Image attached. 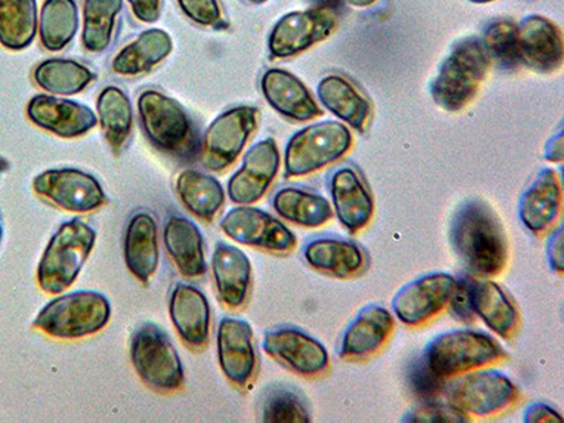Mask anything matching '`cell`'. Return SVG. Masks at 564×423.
Returning <instances> with one entry per match:
<instances>
[{
  "instance_id": "d590c367",
  "label": "cell",
  "mask_w": 564,
  "mask_h": 423,
  "mask_svg": "<svg viewBox=\"0 0 564 423\" xmlns=\"http://www.w3.org/2000/svg\"><path fill=\"white\" fill-rule=\"evenodd\" d=\"M34 83L39 88L59 97H73L83 93L95 79L87 65L67 58H50L35 67Z\"/></svg>"
},
{
  "instance_id": "3957f363",
  "label": "cell",
  "mask_w": 564,
  "mask_h": 423,
  "mask_svg": "<svg viewBox=\"0 0 564 423\" xmlns=\"http://www.w3.org/2000/svg\"><path fill=\"white\" fill-rule=\"evenodd\" d=\"M138 108L141 128L155 149L181 161L198 158V130L183 105L160 90L148 89L140 95Z\"/></svg>"
},
{
  "instance_id": "f6af8a7d",
  "label": "cell",
  "mask_w": 564,
  "mask_h": 423,
  "mask_svg": "<svg viewBox=\"0 0 564 423\" xmlns=\"http://www.w3.org/2000/svg\"><path fill=\"white\" fill-rule=\"evenodd\" d=\"M546 257L549 267L557 274H563L564 259H563V226L558 225L556 229L552 230L546 243Z\"/></svg>"
},
{
  "instance_id": "d4e9b609",
  "label": "cell",
  "mask_w": 564,
  "mask_h": 423,
  "mask_svg": "<svg viewBox=\"0 0 564 423\" xmlns=\"http://www.w3.org/2000/svg\"><path fill=\"white\" fill-rule=\"evenodd\" d=\"M212 275L219 299L229 310H240L249 299L251 261L239 247L218 241L212 254Z\"/></svg>"
},
{
  "instance_id": "bcb514c9",
  "label": "cell",
  "mask_w": 564,
  "mask_h": 423,
  "mask_svg": "<svg viewBox=\"0 0 564 423\" xmlns=\"http://www.w3.org/2000/svg\"><path fill=\"white\" fill-rule=\"evenodd\" d=\"M525 423H562L563 417L552 405L545 402H532L523 411Z\"/></svg>"
},
{
  "instance_id": "7dc6e473",
  "label": "cell",
  "mask_w": 564,
  "mask_h": 423,
  "mask_svg": "<svg viewBox=\"0 0 564 423\" xmlns=\"http://www.w3.org/2000/svg\"><path fill=\"white\" fill-rule=\"evenodd\" d=\"M163 0H129L135 19L143 23H154L160 18Z\"/></svg>"
},
{
  "instance_id": "d6986e66",
  "label": "cell",
  "mask_w": 564,
  "mask_h": 423,
  "mask_svg": "<svg viewBox=\"0 0 564 423\" xmlns=\"http://www.w3.org/2000/svg\"><path fill=\"white\" fill-rule=\"evenodd\" d=\"M327 189L337 219L350 234H357L370 224L375 215V199L359 171L341 165L329 175Z\"/></svg>"
},
{
  "instance_id": "30bf717a",
  "label": "cell",
  "mask_w": 564,
  "mask_h": 423,
  "mask_svg": "<svg viewBox=\"0 0 564 423\" xmlns=\"http://www.w3.org/2000/svg\"><path fill=\"white\" fill-rule=\"evenodd\" d=\"M257 123L259 109L254 106H236L220 113L206 129L200 143L199 153L204 167L214 173L228 170L239 159L247 141L256 132Z\"/></svg>"
},
{
  "instance_id": "484cf974",
  "label": "cell",
  "mask_w": 564,
  "mask_h": 423,
  "mask_svg": "<svg viewBox=\"0 0 564 423\" xmlns=\"http://www.w3.org/2000/svg\"><path fill=\"white\" fill-rule=\"evenodd\" d=\"M123 251L130 273L141 284H149L160 263L159 226L150 212L139 210L130 218Z\"/></svg>"
},
{
  "instance_id": "7bdbcfd3",
  "label": "cell",
  "mask_w": 564,
  "mask_h": 423,
  "mask_svg": "<svg viewBox=\"0 0 564 423\" xmlns=\"http://www.w3.org/2000/svg\"><path fill=\"white\" fill-rule=\"evenodd\" d=\"M181 10L194 23L205 28L220 29L224 26V17L218 0H176Z\"/></svg>"
},
{
  "instance_id": "ee69618b",
  "label": "cell",
  "mask_w": 564,
  "mask_h": 423,
  "mask_svg": "<svg viewBox=\"0 0 564 423\" xmlns=\"http://www.w3.org/2000/svg\"><path fill=\"white\" fill-rule=\"evenodd\" d=\"M473 282H475V279H471L470 275L457 276L455 289H453L449 302H447L451 315L462 324H471L476 319L471 305Z\"/></svg>"
},
{
  "instance_id": "d6a6232c",
  "label": "cell",
  "mask_w": 564,
  "mask_h": 423,
  "mask_svg": "<svg viewBox=\"0 0 564 423\" xmlns=\"http://www.w3.org/2000/svg\"><path fill=\"white\" fill-rule=\"evenodd\" d=\"M273 208L282 219L310 229L321 228L334 216V208L324 195L299 186L276 191Z\"/></svg>"
},
{
  "instance_id": "f1b7e54d",
  "label": "cell",
  "mask_w": 564,
  "mask_h": 423,
  "mask_svg": "<svg viewBox=\"0 0 564 423\" xmlns=\"http://www.w3.org/2000/svg\"><path fill=\"white\" fill-rule=\"evenodd\" d=\"M317 98L329 112L349 124L357 133H365L371 118L370 100L356 85L340 75H327L317 84Z\"/></svg>"
},
{
  "instance_id": "83f0119b",
  "label": "cell",
  "mask_w": 564,
  "mask_h": 423,
  "mask_svg": "<svg viewBox=\"0 0 564 423\" xmlns=\"http://www.w3.org/2000/svg\"><path fill=\"white\" fill-rule=\"evenodd\" d=\"M164 245L176 270L186 279H199L208 271L204 236L193 220L171 215L164 226Z\"/></svg>"
},
{
  "instance_id": "4fadbf2b",
  "label": "cell",
  "mask_w": 564,
  "mask_h": 423,
  "mask_svg": "<svg viewBox=\"0 0 564 423\" xmlns=\"http://www.w3.org/2000/svg\"><path fill=\"white\" fill-rule=\"evenodd\" d=\"M33 189L50 204L70 214H90L108 200L99 181L78 169L44 171L33 180Z\"/></svg>"
},
{
  "instance_id": "1f68e13d",
  "label": "cell",
  "mask_w": 564,
  "mask_h": 423,
  "mask_svg": "<svg viewBox=\"0 0 564 423\" xmlns=\"http://www.w3.org/2000/svg\"><path fill=\"white\" fill-rule=\"evenodd\" d=\"M175 189L185 208L206 224H212L224 208V186L204 171H183L175 181Z\"/></svg>"
},
{
  "instance_id": "4316f807",
  "label": "cell",
  "mask_w": 564,
  "mask_h": 423,
  "mask_svg": "<svg viewBox=\"0 0 564 423\" xmlns=\"http://www.w3.org/2000/svg\"><path fill=\"white\" fill-rule=\"evenodd\" d=\"M302 256L311 269L336 279L359 275L367 264L365 250L355 241L340 238L312 239Z\"/></svg>"
},
{
  "instance_id": "9a60e30c",
  "label": "cell",
  "mask_w": 564,
  "mask_h": 423,
  "mask_svg": "<svg viewBox=\"0 0 564 423\" xmlns=\"http://www.w3.org/2000/svg\"><path fill=\"white\" fill-rule=\"evenodd\" d=\"M455 284L456 276L447 273L417 276L397 291L392 299V311L398 321L406 326L426 324L446 308Z\"/></svg>"
},
{
  "instance_id": "52a82bcc",
  "label": "cell",
  "mask_w": 564,
  "mask_h": 423,
  "mask_svg": "<svg viewBox=\"0 0 564 423\" xmlns=\"http://www.w3.org/2000/svg\"><path fill=\"white\" fill-rule=\"evenodd\" d=\"M352 144L350 129L336 120L306 126L286 143L285 178L317 173L349 153Z\"/></svg>"
},
{
  "instance_id": "2e32d148",
  "label": "cell",
  "mask_w": 564,
  "mask_h": 423,
  "mask_svg": "<svg viewBox=\"0 0 564 423\" xmlns=\"http://www.w3.org/2000/svg\"><path fill=\"white\" fill-rule=\"evenodd\" d=\"M281 165L279 144L273 138L260 140L245 154L243 164L230 176L228 194L231 203H259L274 183Z\"/></svg>"
},
{
  "instance_id": "5b68a950",
  "label": "cell",
  "mask_w": 564,
  "mask_h": 423,
  "mask_svg": "<svg viewBox=\"0 0 564 423\" xmlns=\"http://www.w3.org/2000/svg\"><path fill=\"white\" fill-rule=\"evenodd\" d=\"M112 306L98 291H74L44 306L33 322L34 329L55 339H83L109 324Z\"/></svg>"
},
{
  "instance_id": "e0dca14e",
  "label": "cell",
  "mask_w": 564,
  "mask_h": 423,
  "mask_svg": "<svg viewBox=\"0 0 564 423\" xmlns=\"http://www.w3.org/2000/svg\"><path fill=\"white\" fill-rule=\"evenodd\" d=\"M216 344L226 379L236 387H249L257 372L253 327L240 317L226 316L219 322Z\"/></svg>"
},
{
  "instance_id": "f907efd6",
  "label": "cell",
  "mask_w": 564,
  "mask_h": 423,
  "mask_svg": "<svg viewBox=\"0 0 564 423\" xmlns=\"http://www.w3.org/2000/svg\"><path fill=\"white\" fill-rule=\"evenodd\" d=\"M315 8L336 9L340 4V0H310Z\"/></svg>"
},
{
  "instance_id": "ab89813d",
  "label": "cell",
  "mask_w": 564,
  "mask_h": 423,
  "mask_svg": "<svg viewBox=\"0 0 564 423\" xmlns=\"http://www.w3.org/2000/svg\"><path fill=\"white\" fill-rule=\"evenodd\" d=\"M491 64L503 70L522 67L518 55L517 24L511 20H497L486 29L481 39Z\"/></svg>"
},
{
  "instance_id": "44dd1931",
  "label": "cell",
  "mask_w": 564,
  "mask_h": 423,
  "mask_svg": "<svg viewBox=\"0 0 564 423\" xmlns=\"http://www.w3.org/2000/svg\"><path fill=\"white\" fill-rule=\"evenodd\" d=\"M394 316L384 306L370 304L355 316L341 335L339 357L366 360L379 352L394 332Z\"/></svg>"
},
{
  "instance_id": "e575fe53",
  "label": "cell",
  "mask_w": 564,
  "mask_h": 423,
  "mask_svg": "<svg viewBox=\"0 0 564 423\" xmlns=\"http://www.w3.org/2000/svg\"><path fill=\"white\" fill-rule=\"evenodd\" d=\"M39 29L37 0H0V44L12 52L28 48Z\"/></svg>"
},
{
  "instance_id": "816d5d0a",
  "label": "cell",
  "mask_w": 564,
  "mask_h": 423,
  "mask_svg": "<svg viewBox=\"0 0 564 423\" xmlns=\"http://www.w3.org/2000/svg\"><path fill=\"white\" fill-rule=\"evenodd\" d=\"M470 2L478 3V4H487V3L496 2V0H470Z\"/></svg>"
},
{
  "instance_id": "8d00e7d4",
  "label": "cell",
  "mask_w": 564,
  "mask_h": 423,
  "mask_svg": "<svg viewBox=\"0 0 564 423\" xmlns=\"http://www.w3.org/2000/svg\"><path fill=\"white\" fill-rule=\"evenodd\" d=\"M79 28L75 0H45L39 20L40 40L48 52H62L73 42Z\"/></svg>"
},
{
  "instance_id": "c3c4849f",
  "label": "cell",
  "mask_w": 564,
  "mask_h": 423,
  "mask_svg": "<svg viewBox=\"0 0 564 423\" xmlns=\"http://www.w3.org/2000/svg\"><path fill=\"white\" fill-rule=\"evenodd\" d=\"M564 135L562 126H558L557 133L553 134L551 139L546 141L545 149H543V158L551 163H562L563 161V145Z\"/></svg>"
},
{
  "instance_id": "8992f818",
  "label": "cell",
  "mask_w": 564,
  "mask_h": 423,
  "mask_svg": "<svg viewBox=\"0 0 564 423\" xmlns=\"http://www.w3.org/2000/svg\"><path fill=\"white\" fill-rule=\"evenodd\" d=\"M130 359L139 379L159 394H174L185 386V371L170 336L159 325L143 324L130 339Z\"/></svg>"
},
{
  "instance_id": "277c9868",
  "label": "cell",
  "mask_w": 564,
  "mask_h": 423,
  "mask_svg": "<svg viewBox=\"0 0 564 423\" xmlns=\"http://www.w3.org/2000/svg\"><path fill=\"white\" fill-rule=\"evenodd\" d=\"M97 243V231L87 221H64L45 247L37 269V282L45 294L57 295L77 281Z\"/></svg>"
},
{
  "instance_id": "9c48e42d",
  "label": "cell",
  "mask_w": 564,
  "mask_h": 423,
  "mask_svg": "<svg viewBox=\"0 0 564 423\" xmlns=\"http://www.w3.org/2000/svg\"><path fill=\"white\" fill-rule=\"evenodd\" d=\"M443 397L467 416H494L516 404L520 391L510 377L497 370H473L452 377Z\"/></svg>"
},
{
  "instance_id": "4dcf8cb0",
  "label": "cell",
  "mask_w": 564,
  "mask_h": 423,
  "mask_svg": "<svg viewBox=\"0 0 564 423\" xmlns=\"http://www.w3.org/2000/svg\"><path fill=\"white\" fill-rule=\"evenodd\" d=\"M171 52H173V39L165 30H145L115 55L112 70L120 77H139L158 67Z\"/></svg>"
},
{
  "instance_id": "f5cc1de1",
  "label": "cell",
  "mask_w": 564,
  "mask_h": 423,
  "mask_svg": "<svg viewBox=\"0 0 564 423\" xmlns=\"http://www.w3.org/2000/svg\"><path fill=\"white\" fill-rule=\"evenodd\" d=\"M249 2L253 4H263L267 2V0H249Z\"/></svg>"
},
{
  "instance_id": "f546056e",
  "label": "cell",
  "mask_w": 564,
  "mask_h": 423,
  "mask_svg": "<svg viewBox=\"0 0 564 423\" xmlns=\"http://www.w3.org/2000/svg\"><path fill=\"white\" fill-rule=\"evenodd\" d=\"M475 315L490 327L494 334L510 340L520 327V312L510 295L492 280H475L471 290Z\"/></svg>"
},
{
  "instance_id": "603a6c76",
  "label": "cell",
  "mask_w": 564,
  "mask_h": 423,
  "mask_svg": "<svg viewBox=\"0 0 564 423\" xmlns=\"http://www.w3.org/2000/svg\"><path fill=\"white\" fill-rule=\"evenodd\" d=\"M561 208L562 186L556 171L539 170L518 200V218L531 234L542 235L556 224Z\"/></svg>"
},
{
  "instance_id": "ffe728a7",
  "label": "cell",
  "mask_w": 564,
  "mask_h": 423,
  "mask_svg": "<svg viewBox=\"0 0 564 423\" xmlns=\"http://www.w3.org/2000/svg\"><path fill=\"white\" fill-rule=\"evenodd\" d=\"M30 122L63 139L87 134L98 124L97 115L87 105L75 100L37 95L28 105Z\"/></svg>"
},
{
  "instance_id": "5bb4252c",
  "label": "cell",
  "mask_w": 564,
  "mask_h": 423,
  "mask_svg": "<svg viewBox=\"0 0 564 423\" xmlns=\"http://www.w3.org/2000/svg\"><path fill=\"white\" fill-rule=\"evenodd\" d=\"M263 350L285 369L302 377L322 376L330 366L326 347L295 326H276L267 330Z\"/></svg>"
},
{
  "instance_id": "60d3db41",
  "label": "cell",
  "mask_w": 564,
  "mask_h": 423,
  "mask_svg": "<svg viewBox=\"0 0 564 423\" xmlns=\"http://www.w3.org/2000/svg\"><path fill=\"white\" fill-rule=\"evenodd\" d=\"M406 380L411 391L422 402L437 401V398L443 395L447 382L446 377L433 369L423 355L411 361Z\"/></svg>"
},
{
  "instance_id": "ac0fdd59",
  "label": "cell",
  "mask_w": 564,
  "mask_h": 423,
  "mask_svg": "<svg viewBox=\"0 0 564 423\" xmlns=\"http://www.w3.org/2000/svg\"><path fill=\"white\" fill-rule=\"evenodd\" d=\"M518 55L522 67L551 75L562 68L563 35L556 23L532 14L517 24Z\"/></svg>"
},
{
  "instance_id": "681fc988",
  "label": "cell",
  "mask_w": 564,
  "mask_h": 423,
  "mask_svg": "<svg viewBox=\"0 0 564 423\" xmlns=\"http://www.w3.org/2000/svg\"><path fill=\"white\" fill-rule=\"evenodd\" d=\"M340 2L349 4L351 8L367 9L379 2V0H340Z\"/></svg>"
},
{
  "instance_id": "7a4b0ae2",
  "label": "cell",
  "mask_w": 564,
  "mask_h": 423,
  "mask_svg": "<svg viewBox=\"0 0 564 423\" xmlns=\"http://www.w3.org/2000/svg\"><path fill=\"white\" fill-rule=\"evenodd\" d=\"M491 65L481 39L462 40L443 59L432 80L430 90L433 102L445 112H462L480 93Z\"/></svg>"
},
{
  "instance_id": "74e56055",
  "label": "cell",
  "mask_w": 564,
  "mask_h": 423,
  "mask_svg": "<svg viewBox=\"0 0 564 423\" xmlns=\"http://www.w3.org/2000/svg\"><path fill=\"white\" fill-rule=\"evenodd\" d=\"M123 0H84L83 44L89 53H104L112 42L116 18Z\"/></svg>"
},
{
  "instance_id": "11a10c76",
  "label": "cell",
  "mask_w": 564,
  "mask_h": 423,
  "mask_svg": "<svg viewBox=\"0 0 564 423\" xmlns=\"http://www.w3.org/2000/svg\"><path fill=\"white\" fill-rule=\"evenodd\" d=\"M2 170H3V169H2V164H0V173H2Z\"/></svg>"
},
{
  "instance_id": "f35d334b",
  "label": "cell",
  "mask_w": 564,
  "mask_h": 423,
  "mask_svg": "<svg viewBox=\"0 0 564 423\" xmlns=\"http://www.w3.org/2000/svg\"><path fill=\"white\" fill-rule=\"evenodd\" d=\"M260 421L267 423H308V402L295 388L276 384L267 388L260 402Z\"/></svg>"
},
{
  "instance_id": "6da1fadb",
  "label": "cell",
  "mask_w": 564,
  "mask_h": 423,
  "mask_svg": "<svg viewBox=\"0 0 564 423\" xmlns=\"http://www.w3.org/2000/svg\"><path fill=\"white\" fill-rule=\"evenodd\" d=\"M451 243L466 269L477 276L506 270L510 246L506 230L490 205L480 199L463 203L453 214Z\"/></svg>"
},
{
  "instance_id": "8fae6325",
  "label": "cell",
  "mask_w": 564,
  "mask_h": 423,
  "mask_svg": "<svg viewBox=\"0 0 564 423\" xmlns=\"http://www.w3.org/2000/svg\"><path fill=\"white\" fill-rule=\"evenodd\" d=\"M336 26L337 14L334 9L314 8L285 14L275 23L270 33L271 58L296 57L329 39Z\"/></svg>"
},
{
  "instance_id": "7402d4cb",
  "label": "cell",
  "mask_w": 564,
  "mask_h": 423,
  "mask_svg": "<svg viewBox=\"0 0 564 423\" xmlns=\"http://www.w3.org/2000/svg\"><path fill=\"white\" fill-rule=\"evenodd\" d=\"M170 317L185 346L203 351L209 344L210 306L203 291L178 282L170 295Z\"/></svg>"
},
{
  "instance_id": "b9f144b4",
  "label": "cell",
  "mask_w": 564,
  "mask_h": 423,
  "mask_svg": "<svg viewBox=\"0 0 564 423\" xmlns=\"http://www.w3.org/2000/svg\"><path fill=\"white\" fill-rule=\"evenodd\" d=\"M466 414L451 404H441L437 401L422 402L421 405L406 411L401 422L410 423H462L468 422Z\"/></svg>"
},
{
  "instance_id": "cb8c5ba5",
  "label": "cell",
  "mask_w": 564,
  "mask_h": 423,
  "mask_svg": "<svg viewBox=\"0 0 564 423\" xmlns=\"http://www.w3.org/2000/svg\"><path fill=\"white\" fill-rule=\"evenodd\" d=\"M261 93L275 112L295 122H310L324 115L310 89L289 70L267 69L261 78Z\"/></svg>"
},
{
  "instance_id": "db71d44e",
  "label": "cell",
  "mask_w": 564,
  "mask_h": 423,
  "mask_svg": "<svg viewBox=\"0 0 564 423\" xmlns=\"http://www.w3.org/2000/svg\"><path fill=\"white\" fill-rule=\"evenodd\" d=\"M3 238V228L2 225H0V241H2Z\"/></svg>"
},
{
  "instance_id": "836d02e7",
  "label": "cell",
  "mask_w": 564,
  "mask_h": 423,
  "mask_svg": "<svg viewBox=\"0 0 564 423\" xmlns=\"http://www.w3.org/2000/svg\"><path fill=\"white\" fill-rule=\"evenodd\" d=\"M98 122L115 154L122 153L133 130V108L122 89L110 85L99 94Z\"/></svg>"
},
{
  "instance_id": "7c38bea8",
  "label": "cell",
  "mask_w": 564,
  "mask_h": 423,
  "mask_svg": "<svg viewBox=\"0 0 564 423\" xmlns=\"http://www.w3.org/2000/svg\"><path fill=\"white\" fill-rule=\"evenodd\" d=\"M220 229L240 245L256 247L270 253H291L299 245L294 231L269 212L250 205L230 209L220 220Z\"/></svg>"
},
{
  "instance_id": "ba28073f",
  "label": "cell",
  "mask_w": 564,
  "mask_h": 423,
  "mask_svg": "<svg viewBox=\"0 0 564 423\" xmlns=\"http://www.w3.org/2000/svg\"><path fill=\"white\" fill-rule=\"evenodd\" d=\"M422 355L446 379L506 359V351L492 336L473 329L447 330L432 339Z\"/></svg>"
}]
</instances>
